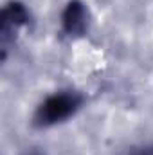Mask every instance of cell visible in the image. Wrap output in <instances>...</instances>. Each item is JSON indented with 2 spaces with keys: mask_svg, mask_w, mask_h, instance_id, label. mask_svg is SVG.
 Listing matches in <instances>:
<instances>
[{
  "mask_svg": "<svg viewBox=\"0 0 153 155\" xmlns=\"http://www.w3.org/2000/svg\"><path fill=\"white\" fill-rule=\"evenodd\" d=\"M61 22H63V29L69 35H72V36L83 35L86 29V9H85V5L79 0L69 2L65 11H63Z\"/></svg>",
  "mask_w": 153,
  "mask_h": 155,
  "instance_id": "2",
  "label": "cell"
},
{
  "mask_svg": "<svg viewBox=\"0 0 153 155\" xmlns=\"http://www.w3.org/2000/svg\"><path fill=\"white\" fill-rule=\"evenodd\" d=\"M81 107V96L76 92H61L47 97L36 110V124L40 126H50L56 123H61L63 119L70 117Z\"/></svg>",
  "mask_w": 153,
  "mask_h": 155,
  "instance_id": "1",
  "label": "cell"
},
{
  "mask_svg": "<svg viewBox=\"0 0 153 155\" xmlns=\"http://www.w3.org/2000/svg\"><path fill=\"white\" fill-rule=\"evenodd\" d=\"M27 20H29V13H27L24 4H20V2L7 4L2 11V35H4V38L7 36V33L27 24Z\"/></svg>",
  "mask_w": 153,
  "mask_h": 155,
  "instance_id": "3",
  "label": "cell"
},
{
  "mask_svg": "<svg viewBox=\"0 0 153 155\" xmlns=\"http://www.w3.org/2000/svg\"><path fill=\"white\" fill-rule=\"evenodd\" d=\"M132 155H153V148H139Z\"/></svg>",
  "mask_w": 153,
  "mask_h": 155,
  "instance_id": "4",
  "label": "cell"
},
{
  "mask_svg": "<svg viewBox=\"0 0 153 155\" xmlns=\"http://www.w3.org/2000/svg\"><path fill=\"white\" fill-rule=\"evenodd\" d=\"M33 155H36V153H33Z\"/></svg>",
  "mask_w": 153,
  "mask_h": 155,
  "instance_id": "5",
  "label": "cell"
}]
</instances>
